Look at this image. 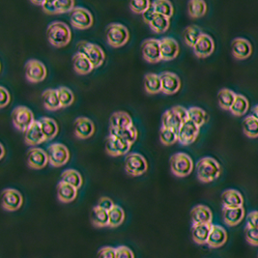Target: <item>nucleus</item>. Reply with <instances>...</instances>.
<instances>
[{
    "label": "nucleus",
    "instance_id": "1",
    "mask_svg": "<svg viewBox=\"0 0 258 258\" xmlns=\"http://www.w3.org/2000/svg\"><path fill=\"white\" fill-rule=\"evenodd\" d=\"M222 173V166L212 157H204L197 163V174L200 181L210 183L218 179Z\"/></svg>",
    "mask_w": 258,
    "mask_h": 258
},
{
    "label": "nucleus",
    "instance_id": "2",
    "mask_svg": "<svg viewBox=\"0 0 258 258\" xmlns=\"http://www.w3.org/2000/svg\"><path fill=\"white\" fill-rule=\"evenodd\" d=\"M48 42L56 47H65L70 43L72 32L67 24L63 22H52L47 28Z\"/></svg>",
    "mask_w": 258,
    "mask_h": 258
},
{
    "label": "nucleus",
    "instance_id": "3",
    "mask_svg": "<svg viewBox=\"0 0 258 258\" xmlns=\"http://www.w3.org/2000/svg\"><path fill=\"white\" fill-rule=\"evenodd\" d=\"M188 120V108L184 106H175L164 111L162 116V127L171 128V129H180L181 125Z\"/></svg>",
    "mask_w": 258,
    "mask_h": 258
},
{
    "label": "nucleus",
    "instance_id": "4",
    "mask_svg": "<svg viewBox=\"0 0 258 258\" xmlns=\"http://www.w3.org/2000/svg\"><path fill=\"white\" fill-rule=\"evenodd\" d=\"M170 169L177 177H186L192 171L194 163L191 158L186 153H176L170 157Z\"/></svg>",
    "mask_w": 258,
    "mask_h": 258
},
{
    "label": "nucleus",
    "instance_id": "5",
    "mask_svg": "<svg viewBox=\"0 0 258 258\" xmlns=\"http://www.w3.org/2000/svg\"><path fill=\"white\" fill-rule=\"evenodd\" d=\"M106 36L107 43L111 47H122L129 40V30L123 24H110L106 26Z\"/></svg>",
    "mask_w": 258,
    "mask_h": 258
},
{
    "label": "nucleus",
    "instance_id": "6",
    "mask_svg": "<svg viewBox=\"0 0 258 258\" xmlns=\"http://www.w3.org/2000/svg\"><path fill=\"white\" fill-rule=\"evenodd\" d=\"M78 52L84 54L87 58L89 59L94 68L101 66L106 58L105 52L102 47L87 41L79 42Z\"/></svg>",
    "mask_w": 258,
    "mask_h": 258
},
{
    "label": "nucleus",
    "instance_id": "7",
    "mask_svg": "<svg viewBox=\"0 0 258 258\" xmlns=\"http://www.w3.org/2000/svg\"><path fill=\"white\" fill-rule=\"evenodd\" d=\"M14 126L22 132H25L34 122V114L27 106H19L12 111Z\"/></svg>",
    "mask_w": 258,
    "mask_h": 258
},
{
    "label": "nucleus",
    "instance_id": "8",
    "mask_svg": "<svg viewBox=\"0 0 258 258\" xmlns=\"http://www.w3.org/2000/svg\"><path fill=\"white\" fill-rule=\"evenodd\" d=\"M148 164L145 158L139 153H130L125 158V170L132 176H140L146 172Z\"/></svg>",
    "mask_w": 258,
    "mask_h": 258
},
{
    "label": "nucleus",
    "instance_id": "9",
    "mask_svg": "<svg viewBox=\"0 0 258 258\" xmlns=\"http://www.w3.org/2000/svg\"><path fill=\"white\" fill-rule=\"evenodd\" d=\"M48 163L52 166L58 167L68 163L70 159V152L68 148L62 143H52L47 149Z\"/></svg>",
    "mask_w": 258,
    "mask_h": 258
},
{
    "label": "nucleus",
    "instance_id": "10",
    "mask_svg": "<svg viewBox=\"0 0 258 258\" xmlns=\"http://www.w3.org/2000/svg\"><path fill=\"white\" fill-rule=\"evenodd\" d=\"M23 196L15 188H5L1 194V206L4 210L14 212L19 210L23 205Z\"/></svg>",
    "mask_w": 258,
    "mask_h": 258
},
{
    "label": "nucleus",
    "instance_id": "11",
    "mask_svg": "<svg viewBox=\"0 0 258 258\" xmlns=\"http://www.w3.org/2000/svg\"><path fill=\"white\" fill-rule=\"evenodd\" d=\"M25 77L30 82L37 83L42 82L47 77V69L44 63L37 59H30L24 66Z\"/></svg>",
    "mask_w": 258,
    "mask_h": 258
},
{
    "label": "nucleus",
    "instance_id": "12",
    "mask_svg": "<svg viewBox=\"0 0 258 258\" xmlns=\"http://www.w3.org/2000/svg\"><path fill=\"white\" fill-rule=\"evenodd\" d=\"M71 24L78 29H85L93 24V16L83 7H75L70 12Z\"/></svg>",
    "mask_w": 258,
    "mask_h": 258
},
{
    "label": "nucleus",
    "instance_id": "13",
    "mask_svg": "<svg viewBox=\"0 0 258 258\" xmlns=\"http://www.w3.org/2000/svg\"><path fill=\"white\" fill-rule=\"evenodd\" d=\"M141 53L143 58L150 63H157L162 60L160 40L153 38L144 40L141 44Z\"/></svg>",
    "mask_w": 258,
    "mask_h": 258
},
{
    "label": "nucleus",
    "instance_id": "14",
    "mask_svg": "<svg viewBox=\"0 0 258 258\" xmlns=\"http://www.w3.org/2000/svg\"><path fill=\"white\" fill-rule=\"evenodd\" d=\"M200 133V127L190 120L184 122L177 132L178 141L183 145H188L197 140Z\"/></svg>",
    "mask_w": 258,
    "mask_h": 258
},
{
    "label": "nucleus",
    "instance_id": "15",
    "mask_svg": "<svg viewBox=\"0 0 258 258\" xmlns=\"http://www.w3.org/2000/svg\"><path fill=\"white\" fill-rule=\"evenodd\" d=\"M160 75L162 82V92L164 94H175L181 87V81L175 73L164 71Z\"/></svg>",
    "mask_w": 258,
    "mask_h": 258
},
{
    "label": "nucleus",
    "instance_id": "16",
    "mask_svg": "<svg viewBox=\"0 0 258 258\" xmlns=\"http://www.w3.org/2000/svg\"><path fill=\"white\" fill-rule=\"evenodd\" d=\"M26 163L29 167L33 169H41L45 167L48 163L47 152L38 147L30 148L26 154Z\"/></svg>",
    "mask_w": 258,
    "mask_h": 258
},
{
    "label": "nucleus",
    "instance_id": "17",
    "mask_svg": "<svg viewBox=\"0 0 258 258\" xmlns=\"http://www.w3.org/2000/svg\"><path fill=\"white\" fill-rule=\"evenodd\" d=\"M131 145L128 142L122 141L117 137L109 135L106 138V151L108 155L116 157L121 155H126L129 152Z\"/></svg>",
    "mask_w": 258,
    "mask_h": 258
},
{
    "label": "nucleus",
    "instance_id": "18",
    "mask_svg": "<svg viewBox=\"0 0 258 258\" xmlns=\"http://www.w3.org/2000/svg\"><path fill=\"white\" fill-rule=\"evenodd\" d=\"M194 52L200 58L210 56L215 49V42L211 36L203 33L194 46Z\"/></svg>",
    "mask_w": 258,
    "mask_h": 258
},
{
    "label": "nucleus",
    "instance_id": "19",
    "mask_svg": "<svg viewBox=\"0 0 258 258\" xmlns=\"http://www.w3.org/2000/svg\"><path fill=\"white\" fill-rule=\"evenodd\" d=\"M74 132L76 137L81 140L88 139L94 134V123L89 118L78 117L74 122Z\"/></svg>",
    "mask_w": 258,
    "mask_h": 258
},
{
    "label": "nucleus",
    "instance_id": "20",
    "mask_svg": "<svg viewBox=\"0 0 258 258\" xmlns=\"http://www.w3.org/2000/svg\"><path fill=\"white\" fill-rule=\"evenodd\" d=\"M231 50L235 58L243 60L251 55L252 46L245 38L238 37L231 42Z\"/></svg>",
    "mask_w": 258,
    "mask_h": 258
},
{
    "label": "nucleus",
    "instance_id": "21",
    "mask_svg": "<svg viewBox=\"0 0 258 258\" xmlns=\"http://www.w3.org/2000/svg\"><path fill=\"white\" fill-rule=\"evenodd\" d=\"M162 60H171L179 54L180 47L176 40L170 37H164L160 40Z\"/></svg>",
    "mask_w": 258,
    "mask_h": 258
},
{
    "label": "nucleus",
    "instance_id": "22",
    "mask_svg": "<svg viewBox=\"0 0 258 258\" xmlns=\"http://www.w3.org/2000/svg\"><path fill=\"white\" fill-rule=\"evenodd\" d=\"M221 200L223 208H240L244 205L242 194L234 188L225 189L222 194Z\"/></svg>",
    "mask_w": 258,
    "mask_h": 258
},
{
    "label": "nucleus",
    "instance_id": "23",
    "mask_svg": "<svg viewBox=\"0 0 258 258\" xmlns=\"http://www.w3.org/2000/svg\"><path fill=\"white\" fill-rule=\"evenodd\" d=\"M192 225L195 224H210L213 221V213L208 206L197 205L190 211Z\"/></svg>",
    "mask_w": 258,
    "mask_h": 258
},
{
    "label": "nucleus",
    "instance_id": "24",
    "mask_svg": "<svg viewBox=\"0 0 258 258\" xmlns=\"http://www.w3.org/2000/svg\"><path fill=\"white\" fill-rule=\"evenodd\" d=\"M46 141L47 140L42 132L39 120H35V122L24 132V142L28 145L33 146Z\"/></svg>",
    "mask_w": 258,
    "mask_h": 258
},
{
    "label": "nucleus",
    "instance_id": "25",
    "mask_svg": "<svg viewBox=\"0 0 258 258\" xmlns=\"http://www.w3.org/2000/svg\"><path fill=\"white\" fill-rule=\"evenodd\" d=\"M227 241V232L221 225L213 224L211 232L209 235L207 245L212 248H218L223 246Z\"/></svg>",
    "mask_w": 258,
    "mask_h": 258
},
{
    "label": "nucleus",
    "instance_id": "26",
    "mask_svg": "<svg viewBox=\"0 0 258 258\" xmlns=\"http://www.w3.org/2000/svg\"><path fill=\"white\" fill-rule=\"evenodd\" d=\"M245 217L244 207L240 208H223V222L228 226H236L243 221Z\"/></svg>",
    "mask_w": 258,
    "mask_h": 258
},
{
    "label": "nucleus",
    "instance_id": "27",
    "mask_svg": "<svg viewBox=\"0 0 258 258\" xmlns=\"http://www.w3.org/2000/svg\"><path fill=\"white\" fill-rule=\"evenodd\" d=\"M212 223L210 224H195L191 228V237L196 244L205 245L207 244L209 235L211 232Z\"/></svg>",
    "mask_w": 258,
    "mask_h": 258
},
{
    "label": "nucleus",
    "instance_id": "28",
    "mask_svg": "<svg viewBox=\"0 0 258 258\" xmlns=\"http://www.w3.org/2000/svg\"><path fill=\"white\" fill-rule=\"evenodd\" d=\"M134 126L132 116L126 111H116L111 114L109 118V128L122 129Z\"/></svg>",
    "mask_w": 258,
    "mask_h": 258
},
{
    "label": "nucleus",
    "instance_id": "29",
    "mask_svg": "<svg viewBox=\"0 0 258 258\" xmlns=\"http://www.w3.org/2000/svg\"><path fill=\"white\" fill-rule=\"evenodd\" d=\"M56 190L59 201H61L62 203H70L78 196V188L62 181H60L57 184Z\"/></svg>",
    "mask_w": 258,
    "mask_h": 258
},
{
    "label": "nucleus",
    "instance_id": "30",
    "mask_svg": "<svg viewBox=\"0 0 258 258\" xmlns=\"http://www.w3.org/2000/svg\"><path fill=\"white\" fill-rule=\"evenodd\" d=\"M73 65L75 71L80 75H86L94 69L90 60L84 54L77 52L73 56Z\"/></svg>",
    "mask_w": 258,
    "mask_h": 258
},
{
    "label": "nucleus",
    "instance_id": "31",
    "mask_svg": "<svg viewBox=\"0 0 258 258\" xmlns=\"http://www.w3.org/2000/svg\"><path fill=\"white\" fill-rule=\"evenodd\" d=\"M144 88L149 94H157L162 91V82L160 75L148 73L144 76Z\"/></svg>",
    "mask_w": 258,
    "mask_h": 258
},
{
    "label": "nucleus",
    "instance_id": "32",
    "mask_svg": "<svg viewBox=\"0 0 258 258\" xmlns=\"http://www.w3.org/2000/svg\"><path fill=\"white\" fill-rule=\"evenodd\" d=\"M109 135L117 137L122 141H126L130 144H133L138 138V130L135 126H131L128 128H122V129L109 128Z\"/></svg>",
    "mask_w": 258,
    "mask_h": 258
},
{
    "label": "nucleus",
    "instance_id": "33",
    "mask_svg": "<svg viewBox=\"0 0 258 258\" xmlns=\"http://www.w3.org/2000/svg\"><path fill=\"white\" fill-rule=\"evenodd\" d=\"M42 100L45 107L48 110H57L60 107L58 93L56 89L48 88L46 89L42 94Z\"/></svg>",
    "mask_w": 258,
    "mask_h": 258
},
{
    "label": "nucleus",
    "instance_id": "34",
    "mask_svg": "<svg viewBox=\"0 0 258 258\" xmlns=\"http://www.w3.org/2000/svg\"><path fill=\"white\" fill-rule=\"evenodd\" d=\"M42 132L47 141L52 140L58 133V125L52 118L42 117L39 120Z\"/></svg>",
    "mask_w": 258,
    "mask_h": 258
},
{
    "label": "nucleus",
    "instance_id": "35",
    "mask_svg": "<svg viewBox=\"0 0 258 258\" xmlns=\"http://www.w3.org/2000/svg\"><path fill=\"white\" fill-rule=\"evenodd\" d=\"M237 94L233 90L229 88H223L218 93L219 105L224 110H230L231 106L234 104Z\"/></svg>",
    "mask_w": 258,
    "mask_h": 258
},
{
    "label": "nucleus",
    "instance_id": "36",
    "mask_svg": "<svg viewBox=\"0 0 258 258\" xmlns=\"http://www.w3.org/2000/svg\"><path fill=\"white\" fill-rule=\"evenodd\" d=\"M188 120L194 122L200 128L209 120V115L207 112L199 106H190L188 108Z\"/></svg>",
    "mask_w": 258,
    "mask_h": 258
},
{
    "label": "nucleus",
    "instance_id": "37",
    "mask_svg": "<svg viewBox=\"0 0 258 258\" xmlns=\"http://www.w3.org/2000/svg\"><path fill=\"white\" fill-rule=\"evenodd\" d=\"M204 32L202 31V29L198 25H188L185 30H184V40L185 43L188 45V47H194L196 45V43L199 41L200 36L202 35Z\"/></svg>",
    "mask_w": 258,
    "mask_h": 258
},
{
    "label": "nucleus",
    "instance_id": "38",
    "mask_svg": "<svg viewBox=\"0 0 258 258\" xmlns=\"http://www.w3.org/2000/svg\"><path fill=\"white\" fill-rule=\"evenodd\" d=\"M91 222L96 227H106L109 224L108 212L95 206L91 213Z\"/></svg>",
    "mask_w": 258,
    "mask_h": 258
},
{
    "label": "nucleus",
    "instance_id": "39",
    "mask_svg": "<svg viewBox=\"0 0 258 258\" xmlns=\"http://www.w3.org/2000/svg\"><path fill=\"white\" fill-rule=\"evenodd\" d=\"M61 181L69 184L76 188H81L82 185V177L76 169H66L61 174Z\"/></svg>",
    "mask_w": 258,
    "mask_h": 258
},
{
    "label": "nucleus",
    "instance_id": "40",
    "mask_svg": "<svg viewBox=\"0 0 258 258\" xmlns=\"http://www.w3.org/2000/svg\"><path fill=\"white\" fill-rule=\"evenodd\" d=\"M248 108H249V103L246 96L237 94L234 104L230 108V111L232 114H234L235 116H243L246 114Z\"/></svg>",
    "mask_w": 258,
    "mask_h": 258
},
{
    "label": "nucleus",
    "instance_id": "41",
    "mask_svg": "<svg viewBox=\"0 0 258 258\" xmlns=\"http://www.w3.org/2000/svg\"><path fill=\"white\" fill-rule=\"evenodd\" d=\"M108 217H109V224L108 226L111 228H115L120 226L125 221V212L122 207L119 205H114L113 208L108 211Z\"/></svg>",
    "mask_w": 258,
    "mask_h": 258
},
{
    "label": "nucleus",
    "instance_id": "42",
    "mask_svg": "<svg viewBox=\"0 0 258 258\" xmlns=\"http://www.w3.org/2000/svg\"><path fill=\"white\" fill-rule=\"evenodd\" d=\"M207 11L206 2L203 0H190L188 2V13L191 18H200Z\"/></svg>",
    "mask_w": 258,
    "mask_h": 258
},
{
    "label": "nucleus",
    "instance_id": "43",
    "mask_svg": "<svg viewBox=\"0 0 258 258\" xmlns=\"http://www.w3.org/2000/svg\"><path fill=\"white\" fill-rule=\"evenodd\" d=\"M242 129L246 137L254 139L258 137V121L251 115L246 116L242 122Z\"/></svg>",
    "mask_w": 258,
    "mask_h": 258
},
{
    "label": "nucleus",
    "instance_id": "44",
    "mask_svg": "<svg viewBox=\"0 0 258 258\" xmlns=\"http://www.w3.org/2000/svg\"><path fill=\"white\" fill-rule=\"evenodd\" d=\"M169 24H170L169 18L163 16V15L157 14V16L154 18V20L149 24V26L151 27L153 31H155L156 33H164L168 29Z\"/></svg>",
    "mask_w": 258,
    "mask_h": 258
},
{
    "label": "nucleus",
    "instance_id": "45",
    "mask_svg": "<svg viewBox=\"0 0 258 258\" xmlns=\"http://www.w3.org/2000/svg\"><path fill=\"white\" fill-rule=\"evenodd\" d=\"M157 14L170 18L173 15V5L168 0H156L153 2Z\"/></svg>",
    "mask_w": 258,
    "mask_h": 258
},
{
    "label": "nucleus",
    "instance_id": "46",
    "mask_svg": "<svg viewBox=\"0 0 258 258\" xmlns=\"http://www.w3.org/2000/svg\"><path fill=\"white\" fill-rule=\"evenodd\" d=\"M56 90L58 93L61 107H66V106H71L73 104L75 97H74V93L70 88H68L66 86H60Z\"/></svg>",
    "mask_w": 258,
    "mask_h": 258
},
{
    "label": "nucleus",
    "instance_id": "47",
    "mask_svg": "<svg viewBox=\"0 0 258 258\" xmlns=\"http://www.w3.org/2000/svg\"><path fill=\"white\" fill-rule=\"evenodd\" d=\"M160 140L164 145H171L178 141L176 130L162 127L160 130Z\"/></svg>",
    "mask_w": 258,
    "mask_h": 258
},
{
    "label": "nucleus",
    "instance_id": "48",
    "mask_svg": "<svg viewBox=\"0 0 258 258\" xmlns=\"http://www.w3.org/2000/svg\"><path fill=\"white\" fill-rule=\"evenodd\" d=\"M246 242L251 246H258V227H248L245 229Z\"/></svg>",
    "mask_w": 258,
    "mask_h": 258
},
{
    "label": "nucleus",
    "instance_id": "49",
    "mask_svg": "<svg viewBox=\"0 0 258 258\" xmlns=\"http://www.w3.org/2000/svg\"><path fill=\"white\" fill-rule=\"evenodd\" d=\"M150 1L148 0H135L130 2V8L133 12L142 14L150 5Z\"/></svg>",
    "mask_w": 258,
    "mask_h": 258
},
{
    "label": "nucleus",
    "instance_id": "50",
    "mask_svg": "<svg viewBox=\"0 0 258 258\" xmlns=\"http://www.w3.org/2000/svg\"><path fill=\"white\" fill-rule=\"evenodd\" d=\"M58 13L71 12L75 8L74 0H65V1H55Z\"/></svg>",
    "mask_w": 258,
    "mask_h": 258
},
{
    "label": "nucleus",
    "instance_id": "51",
    "mask_svg": "<svg viewBox=\"0 0 258 258\" xmlns=\"http://www.w3.org/2000/svg\"><path fill=\"white\" fill-rule=\"evenodd\" d=\"M98 258H116V248L104 246L98 251Z\"/></svg>",
    "mask_w": 258,
    "mask_h": 258
},
{
    "label": "nucleus",
    "instance_id": "52",
    "mask_svg": "<svg viewBox=\"0 0 258 258\" xmlns=\"http://www.w3.org/2000/svg\"><path fill=\"white\" fill-rule=\"evenodd\" d=\"M157 16V12H156V10H155V7H154V5H153V2L150 3V5H149V7L144 11V12L142 13V19H143V21L146 23V24H150L151 22H152L153 20H154V18Z\"/></svg>",
    "mask_w": 258,
    "mask_h": 258
},
{
    "label": "nucleus",
    "instance_id": "53",
    "mask_svg": "<svg viewBox=\"0 0 258 258\" xmlns=\"http://www.w3.org/2000/svg\"><path fill=\"white\" fill-rule=\"evenodd\" d=\"M116 258H135V254L129 246H119L116 247Z\"/></svg>",
    "mask_w": 258,
    "mask_h": 258
},
{
    "label": "nucleus",
    "instance_id": "54",
    "mask_svg": "<svg viewBox=\"0 0 258 258\" xmlns=\"http://www.w3.org/2000/svg\"><path fill=\"white\" fill-rule=\"evenodd\" d=\"M114 205L115 204L113 203V201L110 200L109 198H106V197H102L99 200L98 204H97L98 207H100V208H102V209H104V210H106L107 212L110 211L113 208Z\"/></svg>",
    "mask_w": 258,
    "mask_h": 258
},
{
    "label": "nucleus",
    "instance_id": "55",
    "mask_svg": "<svg viewBox=\"0 0 258 258\" xmlns=\"http://www.w3.org/2000/svg\"><path fill=\"white\" fill-rule=\"evenodd\" d=\"M0 96H1L0 107L3 108L4 106H7L10 103V94H9V91L2 85L0 86Z\"/></svg>",
    "mask_w": 258,
    "mask_h": 258
},
{
    "label": "nucleus",
    "instance_id": "56",
    "mask_svg": "<svg viewBox=\"0 0 258 258\" xmlns=\"http://www.w3.org/2000/svg\"><path fill=\"white\" fill-rule=\"evenodd\" d=\"M42 8L45 12L48 13V14H57V7L55 5V1H47L44 0L43 4H42Z\"/></svg>",
    "mask_w": 258,
    "mask_h": 258
},
{
    "label": "nucleus",
    "instance_id": "57",
    "mask_svg": "<svg viewBox=\"0 0 258 258\" xmlns=\"http://www.w3.org/2000/svg\"><path fill=\"white\" fill-rule=\"evenodd\" d=\"M246 226L258 227V211L250 212L246 218Z\"/></svg>",
    "mask_w": 258,
    "mask_h": 258
},
{
    "label": "nucleus",
    "instance_id": "58",
    "mask_svg": "<svg viewBox=\"0 0 258 258\" xmlns=\"http://www.w3.org/2000/svg\"><path fill=\"white\" fill-rule=\"evenodd\" d=\"M251 116H253L258 121V105L252 107V109H251Z\"/></svg>",
    "mask_w": 258,
    "mask_h": 258
},
{
    "label": "nucleus",
    "instance_id": "59",
    "mask_svg": "<svg viewBox=\"0 0 258 258\" xmlns=\"http://www.w3.org/2000/svg\"><path fill=\"white\" fill-rule=\"evenodd\" d=\"M0 149H1V155H0V159H2L5 155V148H4V145L3 144H0Z\"/></svg>",
    "mask_w": 258,
    "mask_h": 258
},
{
    "label": "nucleus",
    "instance_id": "60",
    "mask_svg": "<svg viewBox=\"0 0 258 258\" xmlns=\"http://www.w3.org/2000/svg\"><path fill=\"white\" fill-rule=\"evenodd\" d=\"M31 2L34 3V4H38V5H41V6H42V4H43L44 1H33V0H31Z\"/></svg>",
    "mask_w": 258,
    "mask_h": 258
},
{
    "label": "nucleus",
    "instance_id": "61",
    "mask_svg": "<svg viewBox=\"0 0 258 258\" xmlns=\"http://www.w3.org/2000/svg\"><path fill=\"white\" fill-rule=\"evenodd\" d=\"M257 258H258V254H257Z\"/></svg>",
    "mask_w": 258,
    "mask_h": 258
}]
</instances>
